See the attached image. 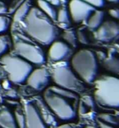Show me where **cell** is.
<instances>
[{
  "mask_svg": "<svg viewBox=\"0 0 119 128\" xmlns=\"http://www.w3.org/2000/svg\"><path fill=\"white\" fill-rule=\"evenodd\" d=\"M44 1L49 2L50 4L53 5L54 6H58L60 4V0H44Z\"/></svg>",
  "mask_w": 119,
  "mask_h": 128,
  "instance_id": "cell-30",
  "label": "cell"
},
{
  "mask_svg": "<svg viewBox=\"0 0 119 128\" xmlns=\"http://www.w3.org/2000/svg\"><path fill=\"white\" fill-rule=\"evenodd\" d=\"M84 128H114L113 126H111L109 124H107L106 123L102 122L100 120H97V122L94 125H88L85 126Z\"/></svg>",
  "mask_w": 119,
  "mask_h": 128,
  "instance_id": "cell-26",
  "label": "cell"
},
{
  "mask_svg": "<svg viewBox=\"0 0 119 128\" xmlns=\"http://www.w3.org/2000/svg\"><path fill=\"white\" fill-rule=\"evenodd\" d=\"M63 38L64 42L68 44L70 47L75 48L77 44V36L76 32L72 30H66L63 34Z\"/></svg>",
  "mask_w": 119,
  "mask_h": 128,
  "instance_id": "cell-19",
  "label": "cell"
},
{
  "mask_svg": "<svg viewBox=\"0 0 119 128\" xmlns=\"http://www.w3.org/2000/svg\"><path fill=\"white\" fill-rule=\"evenodd\" d=\"M8 12V8L7 7L6 4L2 2V0H0V14H6Z\"/></svg>",
  "mask_w": 119,
  "mask_h": 128,
  "instance_id": "cell-29",
  "label": "cell"
},
{
  "mask_svg": "<svg viewBox=\"0 0 119 128\" xmlns=\"http://www.w3.org/2000/svg\"><path fill=\"white\" fill-rule=\"evenodd\" d=\"M104 12L101 10H94L87 20L88 26L91 30H96L103 22Z\"/></svg>",
  "mask_w": 119,
  "mask_h": 128,
  "instance_id": "cell-14",
  "label": "cell"
},
{
  "mask_svg": "<svg viewBox=\"0 0 119 128\" xmlns=\"http://www.w3.org/2000/svg\"><path fill=\"white\" fill-rule=\"evenodd\" d=\"M95 9L83 0H71L69 3L68 11L73 22L82 23L87 20Z\"/></svg>",
  "mask_w": 119,
  "mask_h": 128,
  "instance_id": "cell-9",
  "label": "cell"
},
{
  "mask_svg": "<svg viewBox=\"0 0 119 128\" xmlns=\"http://www.w3.org/2000/svg\"><path fill=\"white\" fill-rule=\"evenodd\" d=\"M94 106V99L90 96H84L80 102H78V111L80 112L82 114H84L90 111V108H92Z\"/></svg>",
  "mask_w": 119,
  "mask_h": 128,
  "instance_id": "cell-18",
  "label": "cell"
},
{
  "mask_svg": "<svg viewBox=\"0 0 119 128\" xmlns=\"http://www.w3.org/2000/svg\"><path fill=\"white\" fill-rule=\"evenodd\" d=\"M77 40H78L82 44H87L88 43V38L86 35L82 31H78L76 32Z\"/></svg>",
  "mask_w": 119,
  "mask_h": 128,
  "instance_id": "cell-27",
  "label": "cell"
},
{
  "mask_svg": "<svg viewBox=\"0 0 119 128\" xmlns=\"http://www.w3.org/2000/svg\"><path fill=\"white\" fill-rule=\"evenodd\" d=\"M10 20L7 17L0 14V33L5 32L9 27Z\"/></svg>",
  "mask_w": 119,
  "mask_h": 128,
  "instance_id": "cell-24",
  "label": "cell"
},
{
  "mask_svg": "<svg viewBox=\"0 0 119 128\" xmlns=\"http://www.w3.org/2000/svg\"><path fill=\"white\" fill-rule=\"evenodd\" d=\"M43 98L48 108L62 120H72L78 113V96L72 90L53 85L45 88Z\"/></svg>",
  "mask_w": 119,
  "mask_h": 128,
  "instance_id": "cell-1",
  "label": "cell"
},
{
  "mask_svg": "<svg viewBox=\"0 0 119 128\" xmlns=\"http://www.w3.org/2000/svg\"><path fill=\"white\" fill-rule=\"evenodd\" d=\"M31 7L32 6H30V3L29 1H27V0L24 1L20 5V6L14 11V16H13V20L14 22H20V21L23 20L25 18V17L27 15Z\"/></svg>",
  "mask_w": 119,
  "mask_h": 128,
  "instance_id": "cell-16",
  "label": "cell"
},
{
  "mask_svg": "<svg viewBox=\"0 0 119 128\" xmlns=\"http://www.w3.org/2000/svg\"><path fill=\"white\" fill-rule=\"evenodd\" d=\"M118 24L114 20L103 21L100 26L95 30L94 37L96 40L101 42H109L118 36Z\"/></svg>",
  "mask_w": 119,
  "mask_h": 128,
  "instance_id": "cell-11",
  "label": "cell"
},
{
  "mask_svg": "<svg viewBox=\"0 0 119 128\" xmlns=\"http://www.w3.org/2000/svg\"><path fill=\"white\" fill-rule=\"evenodd\" d=\"M83 1L91 6L94 8H102L105 5V0H83Z\"/></svg>",
  "mask_w": 119,
  "mask_h": 128,
  "instance_id": "cell-25",
  "label": "cell"
},
{
  "mask_svg": "<svg viewBox=\"0 0 119 128\" xmlns=\"http://www.w3.org/2000/svg\"><path fill=\"white\" fill-rule=\"evenodd\" d=\"M0 128H18L14 114L5 106H0Z\"/></svg>",
  "mask_w": 119,
  "mask_h": 128,
  "instance_id": "cell-13",
  "label": "cell"
},
{
  "mask_svg": "<svg viewBox=\"0 0 119 128\" xmlns=\"http://www.w3.org/2000/svg\"><path fill=\"white\" fill-rule=\"evenodd\" d=\"M108 14L114 19L119 18V10L118 8H111L108 10Z\"/></svg>",
  "mask_w": 119,
  "mask_h": 128,
  "instance_id": "cell-28",
  "label": "cell"
},
{
  "mask_svg": "<svg viewBox=\"0 0 119 128\" xmlns=\"http://www.w3.org/2000/svg\"><path fill=\"white\" fill-rule=\"evenodd\" d=\"M71 50L70 46L63 41H54L48 49V56L54 62H60L66 59Z\"/></svg>",
  "mask_w": 119,
  "mask_h": 128,
  "instance_id": "cell-12",
  "label": "cell"
},
{
  "mask_svg": "<svg viewBox=\"0 0 119 128\" xmlns=\"http://www.w3.org/2000/svg\"><path fill=\"white\" fill-rule=\"evenodd\" d=\"M94 97L100 105L116 108L119 106V79L113 76H101L94 80Z\"/></svg>",
  "mask_w": 119,
  "mask_h": 128,
  "instance_id": "cell-3",
  "label": "cell"
},
{
  "mask_svg": "<svg viewBox=\"0 0 119 128\" xmlns=\"http://www.w3.org/2000/svg\"><path fill=\"white\" fill-rule=\"evenodd\" d=\"M26 33L43 45L50 44L56 36V29L51 20L38 8L31 7L23 20Z\"/></svg>",
  "mask_w": 119,
  "mask_h": 128,
  "instance_id": "cell-2",
  "label": "cell"
},
{
  "mask_svg": "<svg viewBox=\"0 0 119 128\" xmlns=\"http://www.w3.org/2000/svg\"><path fill=\"white\" fill-rule=\"evenodd\" d=\"M70 19L71 18L69 11L66 8H61L56 12V20H57L59 23L64 24H68L70 22Z\"/></svg>",
  "mask_w": 119,
  "mask_h": 128,
  "instance_id": "cell-21",
  "label": "cell"
},
{
  "mask_svg": "<svg viewBox=\"0 0 119 128\" xmlns=\"http://www.w3.org/2000/svg\"><path fill=\"white\" fill-rule=\"evenodd\" d=\"M17 55L26 60L31 64L42 65L45 62V56L38 46L25 41H19L14 44Z\"/></svg>",
  "mask_w": 119,
  "mask_h": 128,
  "instance_id": "cell-8",
  "label": "cell"
},
{
  "mask_svg": "<svg viewBox=\"0 0 119 128\" xmlns=\"http://www.w3.org/2000/svg\"><path fill=\"white\" fill-rule=\"evenodd\" d=\"M56 128H73V127L69 124H61V125L58 126Z\"/></svg>",
  "mask_w": 119,
  "mask_h": 128,
  "instance_id": "cell-31",
  "label": "cell"
},
{
  "mask_svg": "<svg viewBox=\"0 0 119 128\" xmlns=\"http://www.w3.org/2000/svg\"><path fill=\"white\" fill-rule=\"evenodd\" d=\"M26 128H50L54 118L37 102H28L24 110Z\"/></svg>",
  "mask_w": 119,
  "mask_h": 128,
  "instance_id": "cell-6",
  "label": "cell"
},
{
  "mask_svg": "<svg viewBox=\"0 0 119 128\" xmlns=\"http://www.w3.org/2000/svg\"><path fill=\"white\" fill-rule=\"evenodd\" d=\"M16 120V123L18 128H26V122H25V116L24 113H21L19 111H16L14 114Z\"/></svg>",
  "mask_w": 119,
  "mask_h": 128,
  "instance_id": "cell-23",
  "label": "cell"
},
{
  "mask_svg": "<svg viewBox=\"0 0 119 128\" xmlns=\"http://www.w3.org/2000/svg\"><path fill=\"white\" fill-rule=\"evenodd\" d=\"M51 78L56 86L62 88L72 91L80 88V83L77 76L66 62L59 64L54 68Z\"/></svg>",
  "mask_w": 119,
  "mask_h": 128,
  "instance_id": "cell-7",
  "label": "cell"
},
{
  "mask_svg": "<svg viewBox=\"0 0 119 128\" xmlns=\"http://www.w3.org/2000/svg\"><path fill=\"white\" fill-rule=\"evenodd\" d=\"M102 64L104 68L109 72H112L115 75L118 74L119 62H118V59L116 58L115 56H111L107 58H105L102 61Z\"/></svg>",
  "mask_w": 119,
  "mask_h": 128,
  "instance_id": "cell-17",
  "label": "cell"
},
{
  "mask_svg": "<svg viewBox=\"0 0 119 128\" xmlns=\"http://www.w3.org/2000/svg\"><path fill=\"white\" fill-rule=\"evenodd\" d=\"M2 77V72H1V70H0V78Z\"/></svg>",
  "mask_w": 119,
  "mask_h": 128,
  "instance_id": "cell-33",
  "label": "cell"
},
{
  "mask_svg": "<svg viewBox=\"0 0 119 128\" xmlns=\"http://www.w3.org/2000/svg\"><path fill=\"white\" fill-rule=\"evenodd\" d=\"M74 72L85 83L91 84L96 78L98 62L95 54L90 49L82 48L76 52L71 60Z\"/></svg>",
  "mask_w": 119,
  "mask_h": 128,
  "instance_id": "cell-4",
  "label": "cell"
},
{
  "mask_svg": "<svg viewBox=\"0 0 119 128\" xmlns=\"http://www.w3.org/2000/svg\"><path fill=\"white\" fill-rule=\"evenodd\" d=\"M37 5L38 8L51 20H56L57 12L55 8V6L44 1V0H37Z\"/></svg>",
  "mask_w": 119,
  "mask_h": 128,
  "instance_id": "cell-15",
  "label": "cell"
},
{
  "mask_svg": "<svg viewBox=\"0 0 119 128\" xmlns=\"http://www.w3.org/2000/svg\"><path fill=\"white\" fill-rule=\"evenodd\" d=\"M0 62L8 74L9 80L15 84L25 82L33 70L30 62L18 55L4 54L0 58Z\"/></svg>",
  "mask_w": 119,
  "mask_h": 128,
  "instance_id": "cell-5",
  "label": "cell"
},
{
  "mask_svg": "<svg viewBox=\"0 0 119 128\" xmlns=\"http://www.w3.org/2000/svg\"><path fill=\"white\" fill-rule=\"evenodd\" d=\"M50 75L49 71L44 68H37L32 70L28 76L26 82L27 84L36 90H42L47 88Z\"/></svg>",
  "mask_w": 119,
  "mask_h": 128,
  "instance_id": "cell-10",
  "label": "cell"
},
{
  "mask_svg": "<svg viewBox=\"0 0 119 128\" xmlns=\"http://www.w3.org/2000/svg\"><path fill=\"white\" fill-rule=\"evenodd\" d=\"M9 38L7 36H0V56L6 54L9 48Z\"/></svg>",
  "mask_w": 119,
  "mask_h": 128,
  "instance_id": "cell-22",
  "label": "cell"
},
{
  "mask_svg": "<svg viewBox=\"0 0 119 128\" xmlns=\"http://www.w3.org/2000/svg\"><path fill=\"white\" fill-rule=\"evenodd\" d=\"M106 1L108 2H112V3H115V2H118V0H106Z\"/></svg>",
  "mask_w": 119,
  "mask_h": 128,
  "instance_id": "cell-32",
  "label": "cell"
},
{
  "mask_svg": "<svg viewBox=\"0 0 119 128\" xmlns=\"http://www.w3.org/2000/svg\"><path fill=\"white\" fill-rule=\"evenodd\" d=\"M98 120H101L103 123L109 124L111 126L118 125V116L110 114V113H100L98 114Z\"/></svg>",
  "mask_w": 119,
  "mask_h": 128,
  "instance_id": "cell-20",
  "label": "cell"
}]
</instances>
